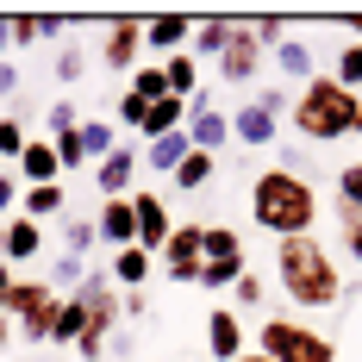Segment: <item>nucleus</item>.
I'll use <instances>...</instances> for the list:
<instances>
[{
    "label": "nucleus",
    "mask_w": 362,
    "mask_h": 362,
    "mask_svg": "<svg viewBox=\"0 0 362 362\" xmlns=\"http://www.w3.org/2000/svg\"><path fill=\"white\" fill-rule=\"evenodd\" d=\"M356 138H362V112H356Z\"/></svg>",
    "instance_id": "3c124183"
},
{
    "label": "nucleus",
    "mask_w": 362,
    "mask_h": 362,
    "mask_svg": "<svg viewBox=\"0 0 362 362\" xmlns=\"http://www.w3.org/2000/svg\"><path fill=\"white\" fill-rule=\"evenodd\" d=\"M187 138H194V150L218 156V144L231 138V112H218V107H187Z\"/></svg>",
    "instance_id": "a211bd4d"
},
{
    "label": "nucleus",
    "mask_w": 362,
    "mask_h": 362,
    "mask_svg": "<svg viewBox=\"0 0 362 362\" xmlns=\"http://www.w3.org/2000/svg\"><path fill=\"white\" fill-rule=\"evenodd\" d=\"M163 81H169L175 100H194V94H200V63H194V50H175V57L163 63Z\"/></svg>",
    "instance_id": "5701e85b"
},
{
    "label": "nucleus",
    "mask_w": 362,
    "mask_h": 362,
    "mask_svg": "<svg viewBox=\"0 0 362 362\" xmlns=\"http://www.w3.org/2000/svg\"><path fill=\"white\" fill-rule=\"evenodd\" d=\"M132 94H138V100H150V107H156V100H169L163 63H138V69H132Z\"/></svg>",
    "instance_id": "2f4dec72"
},
{
    "label": "nucleus",
    "mask_w": 362,
    "mask_h": 362,
    "mask_svg": "<svg viewBox=\"0 0 362 362\" xmlns=\"http://www.w3.org/2000/svg\"><path fill=\"white\" fill-rule=\"evenodd\" d=\"M13 88H19V69H13V63H0V100H13Z\"/></svg>",
    "instance_id": "49530a36"
},
{
    "label": "nucleus",
    "mask_w": 362,
    "mask_h": 362,
    "mask_svg": "<svg viewBox=\"0 0 362 362\" xmlns=\"http://www.w3.org/2000/svg\"><path fill=\"white\" fill-rule=\"evenodd\" d=\"M32 144V138H25V119H13V112H6V119H0V163H6V169H13V163H19V150Z\"/></svg>",
    "instance_id": "72a5a7b5"
},
{
    "label": "nucleus",
    "mask_w": 362,
    "mask_h": 362,
    "mask_svg": "<svg viewBox=\"0 0 362 362\" xmlns=\"http://www.w3.org/2000/svg\"><path fill=\"white\" fill-rule=\"evenodd\" d=\"M275 275H281V293H288L300 313H325V306L344 300V269H337V256L313 231L275 244Z\"/></svg>",
    "instance_id": "f257e3e1"
},
{
    "label": "nucleus",
    "mask_w": 362,
    "mask_h": 362,
    "mask_svg": "<svg viewBox=\"0 0 362 362\" xmlns=\"http://www.w3.org/2000/svg\"><path fill=\"white\" fill-rule=\"evenodd\" d=\"M57 306H63V293L50 288V281H19L13 288V306H6V319L19 325V344H50Z\"/></svg>",
    "instance_id": "423d86ee"
},
{
    "label": "nucleus",
    "mask_w": 362,
    "mask_h": 362,
    "mask_svg": "<svg viewBox=\"0 0 362 362\" xmlns=\"http://www.w3.org/2000/svg\"><path fill=\"white\" fill-rule=\"evenodd\" d=\"M250 218L262 231H275V238H306L319 225V187L300 169L275 163V169H262L250 181Z\"/></svg>",
    "instance_id": "f03ea898"
},
{
    "label": "nucleus",
    "mask_w": 362,
    "mask_h": 362,
    "mask_svg": "<svg viewBox=\"0 0 362 362\" xmlns=\"http://www.w3.org/2000/svg\"><path fill=\"white\" fill-rule=\"evenodd\" d=\"M37 32H44V37H63V13H37Z\"/></svg>",
    "instance_id": "a18cd8bd"
},
{
    "label": "nucleus",
    "mask_w": 362,
    "mask_h": 362,
    "mask_svg": "<svg viewBox=\"0 0 362 362\" xmlns=\"http://www.w3.org/2000/svg\"><path fill=\"white\" fill-rule=\"evenodd\" d=\"M213 175H218V156H206V150H187V156H181V169H175L169 181H175V194H200Z\"/></svg>",
    "instance_id": "b1692460"
},
{
    "label": "nucleus",
    "mask_w": 362,
    "mask_h": 362,
    "mask_svg": "<svg viewBox=\"0 0 362 362\" xmlns=\"http://www.w3.org/2000/svg\"><path fill=\"white\" fill-rule=\"evenodd\" d=\"M262 44H256V32H250V19H238L231 25V44L218 50V81H231V88H244V81H256V69H262Z\"/></svg>",
    "instance_id": "0eeeda50"
},
{
    "label": "nucleus",
    "mask_w": 362,
    "mask_h": 362,
    "mask_svg": "<svg viewBox=\"0 0 362 362\" xmlns=\"http://www.w3.org/2000/svg\"><path fill=\"white\" fill-rule=\"evenodd\" d=\"M275 132H281V119H275V112L262 107V100H244V107L231 112V138H238V144L244 150H262V144H275Z\"/></svg>",
    "instance_id": "9b49d317"
},
{
    "label": "nucleus",
    "mask_w": 362,
    "mask_h": 362,
    "mask_svg": "<svg viewBox=\"0 0 362 362\" xmlns=\"http://www.w3.org/2000/svg\"><path fill=\"white\" fill-rule=\"evenodd\" d=\"M200 262H225V269H244V238L231 225H206L200 238Z\"/></svg>",
    "instance_id": "412c9836"
},
{
    "label": "nucleus",
    "mask_w": 362,
    "mask_h": 362,
    "mask_svg": "<svg viewBox=\"0 0 362 362\" xmlns=\"http://www.w3.org/2000/svg\"><path fill=\"white\" fill-rule=\"evenodd\" d=\"M231 25H238V19H225V13H218V19H200V25H194V57H218V50L231 44Z\"/></svg>",
    "instance_id": "cd10ccee"
},
{
    "label": "nucleus",
    "mask_w": 362,
    "mask_h": 362,
    "mask_svg": "<svg viewBox=\"0 0 362 362\" xmlns=\"http://www.w3.org/2000/svg\"><path fill=\"white\" fill-rule=\"evenodd\" d=\"M50 69H57V81H63V88H75V81H81V69H88V50H81V44H63Z\"/></svg>",
    "instance_id": "c9c22d12"
},
{
    "label": "nucleus",
    "mask_w": 362,
    "mask_h": 362,
    "mask_svg": "<svg viewBox=\"0 0 362 362\" xmlns=\"http://www.w3.org/2000/svg\"><path fill=\"white\" fill-rule=\"evenodd\" d=\"M75 300H81V313H88V325H81V337H75V356L100 362L112 350V331H119V293H112V275L88 269V281L75 288Z\"/></svg>",
    "instance_id": "20e7f679"
},
{
    "label": "nucleus",
    "mask_w": 362,
    "mask_h": 362,
    "mask_svg": "<svg viewBox=\"0 0 362 362\" xmlns=\"http://www.w3.org/2000/svg\"><path fill=\"white\" fill-rule=\"evenodd\" d=\"M69 213V187L63 181H50V187H25L19 194V218H32V225H44V218Z\"/></svg>",
    "instance_id": "aec40b11"
},
{
    "label": "nucleus",
    "mask_w": 362,
    "mask_h": 362,
    "mask_svg": "<svg viewBox=\"0 0 362 362\" xmlns=\"http://www.w3.org/2000/svg\"><path fill=\"white\" fill-rule=\"evenodd\" d=\"M0 175H6V163H0Z\"/></svg>",
    "instance_id": "603ef678"
},
{
    "label": "nucleus",
    "mask_w": 362,
    "mask_h": 362,
    "mask_svg": "<svg viewBox=\"0 0 362 362\" xmlns=\"http://www.w3.org/2000/svg\"><path fill=\"white\" fill-rule=\"evenodd\" d=\"M63 244H69V256H88L94 244H100V231H94V218H88V213H81V218H69V238H63Z\"/></svg>",
    "instance_id": "4c0bfd02"
},
{
    "label": "nucleus",
    "mask_w": 362,
    "mask_h": 362,
    "mask_svg": "<svg viewBox=\"0 0 362 362\" xmlns=\"http://www.w3.org/2000/svg\"><path fill=\"white\" fill-rule=\"evenodd\" d=\"M132 213H138V250H163V244H169V231H175V225H169V206H163V194H132Z\"/></svg>",
    "instance_id": "4468645a"
},
{
    "label": "nucleus",
    "mask_w": 362,
    "mask_h": 362,
    "mask_svg": "<svg viewBox=\"0 0 362 362\" xmlns=\"http://www.w3.org/2000/svg\"><path fill=\"white\" fill-rule=\"evenodd\" d=\"M138 57H144V19H112L107 37H100V63L112 75H132Z\"/></svg>",
    "instance_id": "6e6552de"
},
{
    "label": "nucleus",
    "mask_w": 362,
    "mask_h": 362,
    "mask_svg": "<svg viewBox=\"0 0 362 362\" xmlns=\"http://www.w3.org/2000/svg\"><path fill=\"white\" fill-rule=\"evenodd\" d=\"M337 225H344V250H350V262H362V213H337Z\"/></svg>",
    "instance_id": "a19ab883"
},
{
    "label": "nucleus",
    "mask_w": 362,
    "mask_h": 362,
    "mask_svg": "<svg viewBox=\"0 0 362 362\" xmlns=\"http://www.w3.org/2000/svg\"><path fill=\"white\" fill-rule=\"evenodd\" d=\"M187 150H194V138H187V125H181V132H169V138L144 144V150H138V163H144V169H156V175H175Z\"/></svg>",
    "instance_id": "6ab92c4d"
},
{
    "label": "nucleus",
    "mask_w": 362,
    "mask_h": 362,
    "mask_svg": "<svg viewBox=\"0 0 362 362\" xmlns=\"http://www.w3.org/2000/svg\"><path fill=\"white\" fill-rule=\"evenodd\" d=\"M275 69L306 88V81H313V44H306V37H281V44H275Z\"/></svg>",
    "instance_id": "4be33fe9"
},
{
    "label": "nucleus",
    "mask_w": 362,
    "mask_h": 362,
    "mask_svg": "<svg viewBox=\"0 0 362 362\" xmlns=\"http://www.w3.org/2000/svg\"><path fill=\"white\" fill-rule=\"evenodd\" d=\"M331 187H337V213H362V156H356V163H344Z\"/></svg>",
    "instance_id": "c756f323"
},
{
    "label": "nucleus",
    "mask_w": 362,
    "mask_h": 362,
    "mask_svg": "<svg viewBox=\"0 0 362 362\" xmlns=\"http://www.w3.org/2000/svg\"><path fill=\"white\" fill-rule=\"evenodd\" d=\"M356 112H362V100L350 88H337L331 75H313L306 88H293L288 119H293V132H300L306 144H337V138L356 132Z\"/></svg>",
    "instance_id": "7ed1b4c3"
},
{
    "label": "nucleus",
    "mask_w": 362,
    "mask_h": 362,
    "mask_svg": "<svg viewBox=\"0 0 362 362\" xmlns=\"http://www.w3.org/2000/svg\"><path fill=\"white\" fill-rule=\"evenodd\" d=\"M144 313H150V293L132 288V293H125V319H144Z\"/></svg>",
    "instance_id": "c03bdc74"
},
{
    "label": "nucleus",
    "mask_w": 362,
    "mask_h": 362,
    "mask_svg": "<svg viewBox=\"0 0 362 362\" xmlns=\"http://www.w3.org/2000/svg\"><path fill=\"white\" fill-rule=\"evenodd\" d=\"M6 37H13V50H25V44H37V13H13V19H6Z\"/></svg>",
    "instance_id": "58836bf2"
},
{
    "label": "nucleus",
    "mask_w": 362,
    "mask_h": 362,
    "mask_svg": "<svg viewBox=\"0 0 362 362\" xmlns=\"http://www.w3.org/2000/svg\"><path fill=\"white\" fill-rule=\"evenodd\" d=\"M181 125H187V100H175V94H169V100H156L150 119H144V144L169 138V132H181Z\"/></svg>",
    "instance_id": "a878e982"
},
{
    "label": "nucleus",
    "mask_w": 362,
    "mask_h": 362,
    "mask_svg": "<svg viewBox=\"0 0 362 362\" xmlns=\"http://www.w3.org/2000/svg\"><path fill=\"white\" fill-rule=\"evenodd\" d=\"M200 238H206V225H175L169 231V244L156 250L169 281H200Z\"/></svg>",
    "instance_id": "1a4fd4ad"
},
{
    "label": "nucleus",
    "mask_w": 362,
    "mask_h": 362,
    "mask_svg": "<svg viewBox=\"0 0 362 362\" xmlns=\"http://www.w3.org/2000/svg\"><path fill=\"white\" fill-rule=\"evenodd\" d=\"M238 362H269V356H262V350H244V356H238Z\"/></svg>",
    "instance_id": "8fccbe9b"
},
{
    "label": "nucleus",
    "mask_w": 362,
    "mask_h": 362,
    "mask_svg": "<svg viewBox=\"0 0 362 362\" xmlns=\"http://www.w3.org/2000/svg\"><path fill=\"white\" fill-rule=\"evenodd\" d=\"M19 194H25V187H19V175H13V169H6V175H0V218L19 213Z\"/></svg>",
    "instance_id": "79ce46f5"
},
{
    "label": "nucleus",
    "mask_w": 362,
    "mask_h": 362,
    "mask_svg": "<svg viewBox=\"0 0 362 362\" xmlns=\"http://www.w3.org/2000/svg\"><path fill=\"white\" fill-rule=\"evenodd\" d=\"M32 256H44V225H32V218H6L0 225V262L6 269H19V262H32Z\"/></svg>",
    "instance_id": "ddd939ff"
},
{
    "label": "nucleus",
    "mask_w": 362,
    "mask_h": 362,
    "mask_svg": "<svg viewBox=\"0 0 362 362\" xmlns=\"http://www.w3.org/2000/svg\"><path fill=\"white\" fill-rule=\"evenodd\" d=\"M44 125H50V138H69L75 125H81V112H75V100H50V107H44Z\"/></svg>",
    "instance_id": "e433bc0d"
},
{
    "label": "nucleus",
    "mask_w": 362,
    "mask_h": 362,
    "mask_svg": "<svg viewBox=\"0 0 362 362\" xmlns=\"http://www.w3.org/2000/svg\"><path fill=\"white\" fill-rule=\"evenodd\" d=\"M6 50H13V37H6V19H0V63H6Z\"/></svg>",
    "instance_id": "09e8293b"
},
{
    "label": "nucleus",
    "mask_w": 362,
    "mask_h": 362,
    "mask_svg": "<svg viewBox=\"0 0 362 362\" xmlns=\"http://www.w3.org/2000/svg\"><path fill=\"white\" fill-rule=\"evenodd\" d=\"M256 350L269 362H337V344L319 337L313 325H300V319H262Z\"/></svg>",
    "instance_id": "39448f33"
},
{
    "label": "nucleus",
    "mask_w": 362,
    "mask_h": 362,
    "mask_svg": "<svg viewBox=\"0 0 362 362\" xmlns=\"http://www.w3.org/2000/svg\"><path fill=\"white\" fill-rule=\"evenodd\" d=\"M331 81H337V88H350V94L362 88V37H356V44H337V63H331Z\"/></svg>",
    "instance_id": "7c9ffc66"
},
{
    "label": "nucleus",
    "mask_w": 362,
    "mask_h": 362,
    "mask_svg": "<svg viewBox=\"0 0 362 362\" xmlns=\"http://www.w3.org/2000/svg\"><path fill=\"white\" fill-rule=\"evenodd\" d=\"M81 325H88L81 300H75V293H63V306H57V325H50V344H75V337H81Z\"/></svg>",
    "instance_id": "c85d7f7f"
},
{
    "label": "nucleus",
    "mask_w": 362,
    "mask_h": 362,
    "mask_svg": "<svg viewBox=\"0 0 362 362\" xmlns=\"http://www.w3.org/2000/svg\"><path fill=\"white\" fill-rule=\"evenodd\" d=\"M150 281V250H138V244H132V250H112V288H144Z\"/></svg>",
    "instance_id": "393cba45"
},
{
    "label": "nucleus",
    "mask_w": 362,
    "mask_h": 362,
    "mask_svg": "<svg viewBox=\"0 0 362 362\" xmlns=\"http://www.w3.org/2000/svg\"><path fill=\"white\" fill-rule=\"evenodd\" d=\"M187 37H194V19H187V13H163V19H144V57L169 63V57H175Z\"/></svg>",
    "instance_id": "f8f14e48"
},
{
    "label": "nucleus",
    "mask_w": 362,
    "mask_h": 362,
    "mask_svg": "<svg viewBox=\"0 0 362 362\" xmlns=\"http://www.w3.org/2000/svg\"><path fill=\"white\" fill-rule=\"evenodd\" d=\"M144 163H138V150L119 144L107 163H94V187H100V200H119V194H132V175H138Z\"/></svg>",
    "instance_id": "f3484780"
},
{
    "label": "nucleus",
    "mask_w": 362,
    "mask_h": 362,
    "mask_svg": "<svg viewBox=\"0 0 362 362\" xmlns=\"http://www.w3.org/2000/svg\"><path fill=\"white\" fill-rule=\"evenodd\" d=\"M13 175H19V187H50V181H63V163H57V144L44 138V144H25L19 150V163H13Z\"/></svg>",
    "instance_id": "dca6fc26"
},
{
    "label": "nucleus",
    "mask_w": 362,
    "mask_h": 362,
    "mask_svg": "<svg viewBox=\"0 0 362 362\" xmlns=\"http://www.w3.org/2000/svg\"><path fill=\"white\" fill-rule=\"evenodd\" d=\"M13 288H19V269H6V262H0V313L13 306Z\"/></svg>",
    "instance_id": "37998d69"
},
{
    "label": "nucleus",
    "mask_w": 362,
    "mask_h": 362,
    "mask_svg": "<svg viewBox=\"0 0 362 362\" xmlns=\"http://www.w3.org/2000/svg\"><path fill=\"white\" fill-rule=\"evenodd\" d=\"M13 344H19V325H13V319L0 313V350H13Z\"/></svg>",
    "instance_id": "de8ad7c7"
},
{
    "label": "nucleus",
    "mask_w": 362,
    "mask_h": 362,
    "mask_svg": "<svg viewBox=\"0 0 362 362\" xmlns=\"http://www.w3.org/2000/svg\"><path fill=\"white\" fill-rule=\"evenodd\" d=\"M81 150H88V169H94V163H107L112 150H119L112 119H81Z\"/></svg>",
    "instance_id": "bb28decb"
},
{
    "label": "nucleus",
    "mask_w": 362,
    "mask_h": 362,
    "mask_svg": "<svg viewBox=\"0 0 362 362\" xmlns=\"http://www.w3.org/2000/svg\"><path fill=\"white\" fill-rule=\"evenodd\" d=\"M81 281H88V256H69V250H63V256H57V269H50V288H57V293H75Z\"/></svg>",
    "instance_id": "473e14b6"
},
{
    "label": "nucleus",
    "mask_w": 362,
    "mask_h": 362,
    "mask_svg": "<svg viewBox=\"0 0 362 362\" xmlns=\"http://www.w3.org/2000/svg\"><path fill=\"white\" fill-rule=\"evenodd\" d=\"M231 300H238V306H262V275L244 269V275H238V288H231Z\"/></svg>",
    "instance_id": "ea45409f"
},
{
    "label": "nucleus",
    "mask_w": 362,
    "mask_h": 362,
    "mask_svg": "<svg viewBox=\"0 0 362 362\" xmlns=\"http://www.w3.org/2000/svg\"><path fill=\"white\" fill-rule=\"evenodd\" d=\"M144 119H150V100H138V94L125 88V94H119V119H112V132L125 125V132H138V138H144Z\"/></svg>",
    "instance_id": "f704fd0d"
},
{
    "label": "nucleus",
    "mask_w": 362,
    "mask_h": 362,
    "mask_svg": "<svg viewBox=\"0 0 362 362\" xmlns=\"http://www.w3.org/2000/svg\"><path fill=\"white\" fill-rule=\"evenodd\" d=\"M206 350H213L218 362L244 356V319H238V306H213V313H206Z\"/></svg>",
    "instance_id": "2eb2a0df"
},
{
    "label": "nucleus",
    "mask_w": 362,
    "mask_h": 362,
    "mask_svg": "<svg viewBox=\"0 0 362 362\" xmlns=\"http://www.w3.org/2000/svg\"><path fill=\"white\" fill-rule=\"evenodd\" d=\"M94 231H100V244H112V250H132V244H138V213H132V194H119V200H100V213H94Z\"/></svg>",
    "instance_id": "9d476101"
}]
</instances>
